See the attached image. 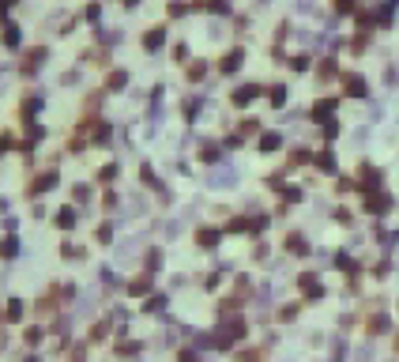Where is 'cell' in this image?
<instances>
[{"label": "cell", "instance_id": "4", "mask_svg": "<svg viewBox=\"0 0 399 362\" xmlns=\"http://www.w3.org/2000/svg\"><path fill=\"white\" fill-rule=\"evenodd\" d=\"M347 87H350V94H365V83L358 80V75H354V80H347Z\"/></svg>", "mask_w": 399, "mask_h": 362}, {"label": "cell", "instance_id": "1", "mask_svg": "<svg viewBox=\"0 0 399 362\" xmlns=\"http://www.w3.org/2000/svg\"><path fill=\"white\" fill-rule=\"evenodd\" d=\"M207 185H215V189H226V185H234V170H211V177H207Z\"/></svg>", "mask_w": 399, "mask_h": 362}, {"label": "cell", "instance_id": "8", "mask_svg": "<svg viewBox=\"0 0 399 362\" xmlns=\"http://www.w3.org/2000/svg\"><path fill=\"white\" fill-rule=\"evenodd\" d=\"M200 242H204V245H218V234L215 230H204V234H200Z\"/></svg>", "mask_w": 399, "mask_h": 362}, {"label": "cell", "instance_id": "3", "mask_svg": "<svg viewBox=\"0 0 399 362\" xmlns=\"http://www.w3.org/2000/svg\"><path fill=\"white\" fill-rule=\"evenodd\" d=\"M256 94H260V87H241L234 102H249V98H256Z\"/></svg>", "mask_w": 399, "mask_h": 362}, {"label": "cell", "instance_id": "5", "mask_svg": "<svg viewBox=\"0 0 399 362\" xmlns=\"http://www.w3.org/2000/svg\"><path fill=\"white\" fill-rule=\"evenodd\" d=\"M260 147H264V151H271V147H279V136H275V132H268V136H264V140H260Z\"/></svg>", "mask_w": 399, "mask_h": 362}, {"label": "cell", "instance_id": "6", "mask_svg": "<svg viewBox=\"0 0 399 362\" xmlns=\"http://www.w3.org/2000/svg\"><path fill=\"white\" fill-rule=\"evenodd\" d=\"M301 287H305V294H320V287H317V279H312V275L301 279Z\"/></svg>", "mask_w": 399, "mask_h": 362}, {"label": "cell", "instance_id": "12", "mask_svg": "<svg viewBox=\"0 0 399 362\" xmlns=\"http://www.w3.org/2000/svg\"><path fill=\"white\" fill-rule=\"evenodd\" d=\"M339 4H343V8H347V4H350V0H339Z\"/></svg>", "mask_w": 399, "mask_h": 362}, {"label": "cell", "instance_id": "7", "mask_svg": "<svg viewBox=\"0 0 399 362\" xmlns=\"http://www.w3.org/2000/svg\"><path fill=\"white\" fill-rule=\"evenodd\" d=\"M162 45V31H155V34H147V49H158Z\"/></svg>", "mask_w": 399, "mask_h": 362}, {"label": "cell", "instance_id": "10", "mask_svg": "<svg viewBox=\"0 0 399 362\" xmlns=\"http://www.w3.org/2000/svg\"><path fill=\"white\" fill-rule=\"evenodd\" d=\"M312 8V0H298V12H309Z\"/></svg>", "mask_w": 399, "mask_h": 362}, {"label": "cell", "instance_id": "2", "mask_svg": "<svg viewBox=\"0 0 399 362\" xmlns=\"http://www.w3.org/2000/svg\"><path fill=\"white\" fill-rule=\"evenodd\" d=\"M237 68H241V49H234V53L222 61V72H237Z\"/></svg>", "mask_w": 399, "mask_h": 362}, {"label": "cell", "instance_id": "9", "mask_svg": "<svg viewBox=\"0 0 399 362\" xmlns=\"http://www.w3.org/2000/svg\"><path fill=\"white\" fill-rule=\"evenodd\" d=\"M384 208H388V200H384V196H381V200H377V196L369 200V212H384Z\"/></svg>", "mask_w": 399, "mask_h": 362}, {"label": "cell", "instance_id": "11", "mask_svg": "<svg viewBox=\"0 0 399 362\" xmlns=\"http://www.w3.org/2000/svg\"><path fill=\"white\" fill-rule=\"evenodd\" d=\"M181 362H196V355H192V351H185V355H181Z\"/></svg>", "mask_w": 399, "mask_h": 362}]
</instances>
